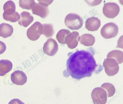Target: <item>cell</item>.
<instances>
[{"label":"cell","mask_w":123,"mask_h":104,"mask_svg":"<svg viewBox=\"0 0 123 104\" xmlns=\"http://www.w3.org/2000/svg\"><path fill=\"white\" fill-rule=\"evenodd\" d=\"M33 14L46 18L48 15L49 10L48 7L43 6L39 3H35L31 9Z\"/></svg>","instance_id":"cell-9"},{"label":"cell","mask_w":123,"mask_h":104,"mask_svg":"<svg viewBox=\"0 0 123 104\" xmlns=\"http://www.w3.org/2000/svg\"><path fill=\"white\" fill-rule=\"evenodd\" d=\"M42 35H44L47 38L53 36L54 34L55 31L52 24L45 23L43 24Z\"/></svg>","instance_id":"cell-17"},{"label":"cell","mask_w":123,"mask_h":104,"mask_svg":"<svg viewBox=\"0 0 123 104\" xmlns=\"http://www.w3.org/2000/svg\"><path fill=\"white\" fill-rule=\"evenodd\" d=\"M4 13L7 15H11L15 12L16 6L14 2L12 0H9L4 4Z\"/></svg>","instance_id":"cell-16"},{"label":"cell","mask_w":123,"mask_h":104,"mask_svg":"<svg viewBox=\"0 0 123 104\" xmlns=\"http://www.w3.org/2000/svg\"><path fill=\"white\" fill-rule=\"evenodd\" d=\"M71 32L68 29H62L60 30L56 35L58 41L62 44H65V39L66 36Z\"/></svg>","instance_id":"cell-18"},{"label":"cell","mask_w":123,"mask_h":104,"mask_svg":"<svg viewBox=\"0 0 123 104\" xmlns=\"http://www.w3.org/2000/svg\"><path fill=\"white\" fill-rule=\"evenodd\" d=\"M3 18L7 21L12 22H15L20 19V15L17 12H15L13 14L11 15H7L4 13L3 14Z\"/></svg>","instance_id":"cell-20"},{"label":"cell","mask_w":123,"mask_h":104,"mask_svg":"<svg viewBox=\"0 0 123 104\" xmlns=\"http://www.w3.org/2000/svg\"><path fill=\"white\" fill-rule=\"evenodd\" d=\"M101 24L100 20L98 18L93 17L88 18L86 20L85 27L88 30L94 31L98 30Z\"/></svg>","instance_id":"cell-11"},{"label":"cell","mask_w":123,"mask_h":104,"mask_svg":"<svg viewBox=\"0 0 123 104\" xmlns=\"http://www.w3.org/2000/svg\"><path fill=\"white\" fill-rule=\"evenodd\" d=\"M95 54V51L92 47L86 50H77L70 53L67 62V69L64 71V75L67 77L70 75L80 80L91 77L94 73H99L103 67L97 63L94 57Z\"/></svg>","instance_id":"cell-1"},{"label":"cell","mask_w":123,"mask_h":104,"mask_svg":"<svg viewBox=\"0 0 123 104\" xmlns=\"http://www.w3.org/2000/svg\"><path fill=\"white\" fill-rule=\"evenodd\" d=\"M79 33L74 31L67 35L65 39V44L68 47L71 49L75 48L78 44Z\"/></svg>","instance_id":"cell-10"},{"label":"cell","mask_w":123,"mask_h":104,"mask_svg":"<svg viewBox=\"0 0 123 104\" xmlns=\"http://www.w3.org/2000/svg\"><path fill=\"white\" fill-rule=\"evenodd\" d=\"M101 87L106 89L107 92V97H110L113 96L114 94L115 89L113 86L109 83H105L103 84Z\"/></svg>","instance_id":"cell-21"},{"label":"cell","mask_w":123,"mask_h":104,"mask_svg":"<svg viewBox=\"0 0 123 104\" xmlns=\"http://www.w3.org/2000/svg\"><path fill=\"white\" fill-rule=\"evenodd\" d=\"M42 25L39 22H36L33 24L27 30V35L30 40L35 41L42 34Z\"/></svg>","instance_id":"cell-4"},{"label":"cell","mask_w":123,"mask_h":104,"mask_svg":"<svg viewBox=\"0 0 123 104\" xmlns=\"http://www.w3.org/2000/svg\"><path fill=\"white\" fill-rule=\"evenodd\" d=\"M35 2L34 0H22L19 1V6L22 9L30 10L31 9Z\"/></svg>","instance_id":"cell-19"},{"label":"cell","mask_w":123,"mask_h":104,"mask_svg":"<svg viewBox=\"0 0 123 104\" xmlns=\"http://www.w3.org/2000/svg\"><path fill=\"white\" fill-rule=\"evenodd\" d=\"M8 104H25L22 101L18 98H14L11 100Z\"/></svg>","instance_id":"cell-23"},{"label":"cell","mask_w":123,"mask_h":104,"mask_svg":"<svg viewBox=\"0 0 123 104\" xmlns=\"http://www.w3.org/2000/svg\"><path fill=\"white\" fill-rule=\"evenodd\" d=\"M40 5L46 7L48 6L53 1V0H38Z\"/></svg>","instance_id":"cell-22"},{"label":"cell","mask_w":123,"mask_h":104,"mask_svg":"<svg viewBox=\"0 0 123 104\" xmlns=\"http://www.w3.org/2000/svg\"><path fill=\"white\" fill-rule=\"evenodd\" d=\"M34 20L33 17L28 12L24 11L20 14V17L18 23L21 26L26 27Z\"/></svg>","instance_id":"cell-12"},{"label":"cell","mask_w":123,"mask_h":104,"mask_svg":"<svg viewBox=\"0 0 123 104\" xmlns=\"http://www.w3.org/2000/svg\"><path fill=\"white\" fill-rule=\"evenodd\" d=\"M120 10L119 7L117 4L109 2L104 4L103 9V12L107 17L113 18L118 15Z\"/></svg>","instance_id":"cell-5"},{"label":"cell","mask_w":123,"mask_h":104,"mask_svg":"<svg viewBox=\"0 0 123 104\" xmlns=\"http://www.w3.org/2000/svg\"><path fill=\"white\" fill-rule=\"evenodd\" d=\"M91 97L94 104H105L107 101V94L106 92L99 87L93 90Z\"/></svg>","instance_id":"cell-6"},{"label":"cell","mask_w":123,"mask_h":104,"mask_svg":"<svg viewBox=\"0 0 123 104\" xmlns=\"http://www.w3.org/2000/svg\"><path fill=\"white\" fill-rule=\"evenodd\" d=\"M6 47L5 44L0 41V54L3 53L6 51Z\"/></svg>","instance_id":"cell-24"},{"label":"cell","mask_w":123,"mask_h":104,"mask_svg":"<svg viewBox=\"0 0 123 104\" xmlns=\"http://www.w3.org/2000/svg\"><path fill=\"white\" fill-rule=\"evenodd\" d=\"M11 80L14 84L18 85L24 84L27 80L26 74L23 71L17 70L12 73L11 76Z\"/></svg>","instance_id":"cell-8"},{"label":"cell","mask_w":123,"mask_h":104,"mask_svg":"<svg viewBox=\"0 0 123 104\" xmlns=\"http://www.w3.org/2000/svg\"><path fill=\"white\" fill-rule=\"evenodd\" d=\"M66 26L71 30H78L83 25V19L78 14L70 13L66 16L64 20Z\"/></svg>","instance_id":"cell-2"},{"label":"cell","mask_w":123,"mask_h":104,"mask_svg":"<svg viewBox=\"0 0 123 104\" xmlns=\"http://www.w3.org/2000/svg\"><path fill=\"white\" fill-rule=\"evenodd\" d=\"M12 68V64L7 59L0 60V76H3L10 71Z\"/></svg>","instance_id":"cell-14"},{"label":"cell","mask_w":123,"mask_h":104,"mask_svg":"<svg viewBox=\"0 0 123 104\" xmlns=\"http://www.w3.org/2000/svg\"><path fill=\"white\" fill-rule=\"evenodd\" d=\"M13 32L12 26L6 23L0 24V36L6 38L12 35Z\"/></svg>","instance_id":"cell-13"},{"label":"cell","mask_w":123,"mask_h":104,"mask_svg":"<svg viewBox=\"0 0 123 104\" xmlns=\"http://www.w3.org/2000/svg\"><path fill=\"white\" fill-rule=\"evenodd\" d=\"M118 28L117 25L112 22L105 24L101 28L100 33L102 36L106 39L114 37L118 34Z\"/></svg>","instance_id":"cell-3"},{"label":"cell","mask_w":123,"mask_h":104,"mask_svg":"<svg viewBox=\"0 0 123 104\" xmlns=\"http://www.w3.org/2000/svg\"><path fill=\"white\" fill-rule=\"evenodd\" d=\"M58 46L56 41L52 38L48 39L44 43L43 47L44 53L50 56H54L57 53Z\"/></svg>","instance_id":"cell-7"},{"label":"cell","mask_w":123,"mask_h":104,"mask_svg":"<svg viewBox=\"0 0 123 104\" xmlns=\"http://www.w3.org/2000/svg\"><path fill=\"white\" fill-rule=\"evenodd\" d=\"M78 40L81 44L87 46L92 45L95 41L94 37L89 34H83L79 36Z\"/></svg>","instance_id":"cell-15"}]
</instances>
